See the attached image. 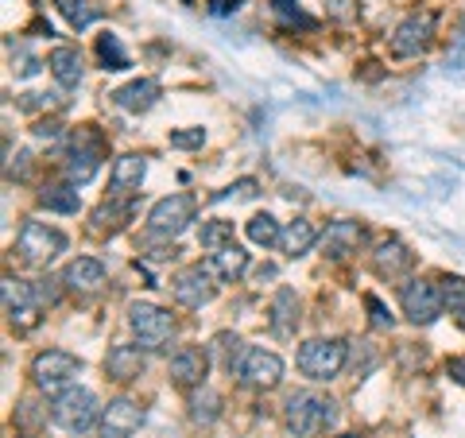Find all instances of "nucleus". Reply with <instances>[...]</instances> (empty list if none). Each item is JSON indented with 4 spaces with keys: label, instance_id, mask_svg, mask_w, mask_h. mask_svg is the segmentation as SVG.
Returning a JSON list of instances; mask_svg holds the SVG:
<instances>
[{
    "label": "nucleus",
    "instance_id": "obj_1",
    "mask_svg": "<svg viewBox=\"0 0 465 438\" xmlns=\"http://www.w3.org/2000/svg\"><path fill=\"white\" fill-rule=\"evenodd\" d=\"M333 419H338V412H333V400L318 396V392H295V396L287 400V431L295 438L322 434Z\"/></svg>",
    "mask_w": 465,
    "mask_h": 438
},
{
    "label": "nucleus",
    "instance_id": "obj_2",
    "mask_svg": "<svg viewBox=\"0 0 465 438\" xmlns=\"http://www.w3.org/2000/svg\"><path fill=\"white\" fill-rule=\"evenodd\" d=\"M54 423L70 434H85L90 427L101 423V407H97V396L90 388H66L54 396V407H51Z\"/></svg>",
    "mask_w": 465,
    "mask_h": 438
},
{
    "label": "nucleus",
    "instance_id": "obj_3",
    "mask_svg": "<svg viewBox=\"0 0 465 438\" xmlns=\"http://www.w3.org/2000/svg\"><path fill=\"white\" fill-rule=\"evenodd\" d=\"M349 349L338 338H314L299 349V373L311 376V381H333L345 369Z\"/></svg>",
    "mask_w": 465,
    "mask_h": 438
},
{
    "label": "nucleus",
    "instance_id": "obj_4",
    "mask_svg": "<svg viewBox=\"0 0 465 438\" xmlns=\"http://www.w3.org/2000/svg\"><path fill=\"white\" fill-rule=\"evenodd\" d=\"M78 373H82V361L74 353H66V349H43V353L32 361V381H35V388L54 392V396L74 384Z\"/></svg>",
    "mask_w": 465,
    "mask_h": 438
},
{
    "label": "nucleus",
    "instance_id": "obj_5",
    "mask_svg": "<svg viewBox=\"0 0 465 438\" xmlns=\"http://www.w3.org/2000/svg\"><path fill=\"white\" fill-rule=\"evenodd\" d=\"M128 326H133L143 349H163L174 333V318H171V311H163V306H155V303H136L133 311H128Z\"/></svg>",
    "mask_w": 465,
    "mask_h": 438
},
{
    "label": "nucleus",
    "instance_id": "obj_6",
    "mask_svg": "<svg viewBox=\"0 0 465 438\" xmlns=\"http://www.w3.org/2000/svg\"><path fill=\"white\" fill-rule=\"evenodd\" d=\"M191 222H194V198L191 194H167L152 206L148 233L152 237H179Z\"/></svg>",
    "mask_w": 465,
    "mask_h": 438
},
{
    "label": "nucleus",
    "instance_id": "obj_7",
    "mask_svg": "<svg viewBox=\"0 0 465 438\" xmlns=\"http://www.w3.org/2000/svg\"><path fill=\"white\" fill-rule=\"evenodd\" d=\"M400 303H403V314L411 318L415 326L439 323V314H442V306H446L442 287H434L430 280H411V284H403Z\"/></svg>",
    "mask_w": 465,
    "mask_h": 438
},
{
    "label": "nucleus",
    "instance_id": "obj_8",
    "mask_svg": "<svg viewBox=\"0 0 465 438\" xmlns=\"http://www.w3.org/2000/svg\"><path fill=\"white\" fill-rule=\"evenodd\" d=\"M63 248H66V237L58 229H47L43 222H24L20 237H16V253L27 264H51Z\"/></svg>",
    "mask_w": 465,
    "mask_h": 438
},
{
    "label": "nucleus",
    "instance_id": "obj_9",
    "mask_svg": "<svg viewBox=\"0 0 465 438\" xmlns=\"http://www.w3.org/2000/svg\"><path fill=\"white\" fill-rule=\"evenodd\" d=\"M434 12H411L396 32H391V55L396 58H415V55H423L430 47V39H434Z\"/></svg>",
    "mask_w": 465,
    "mask_h": 438
},
{
    "label": "nucleus",
    "instance_id": "obj_10",
    "mask_svg": "<svg viewBox=\"0 0 465 438\" xmlns=\"http://www.w3.org/2000/svg\"><path fill=\"white\" fill-rule=\"evenodd\" d=\"M39 291L32 284L16 280V275H5V311H8V323L16 330H32L39 323V303H35Z\"/></svg>",
    "mask_w": 465,
    "mask_h": 438
},
{
    "label": "nucleus",
    "instance_id": "obj_11",
    "mask_svg": "<svg viewBox=\"0 0 465 438\" xmlns=\"http://www.w3.org/2000/svg\"><path fill=\"white\" fill-rule=\"evenodd\" d=\"M237 376L244 384H252V388H275L283 381V361L272 353V349H256L249 345L244 349V357H241V369Z\"/></svg>",
    "mask_w": 465,
    "mask_h": 438
},
{
    "label": "nucleus",
    "instance_id": "obj_12",
    "mask_svg": "<svg viewBox=\"0 0 465 438\" xmlns=\"http://www.w3.org/2000/svg\"><path fill=\"white\" fill-rule=\"evenodd\" d=\"M171 291H174V299H179L183 306H206L213 299V272L202 268V264L183 268L171 280Z\"/></svg>",
    "mask_w": 465,
    "mask_h": 438
},
{
    "label": "nucleus",
    "instance_id": "obj_13",
    "mask_svg": "<svg viewBox=\"0 0 465 438\" xmlns=\"http://www.w3.org/2000/svg\"><path fill=\"white\" fill-rule=\"evenodd\" d=\"M140 423H143V407L133 403V400H109V407L101 412V434L105 438H133L140 431Z\"/></svg>",
    "mask_w": 465,
    "mask_h": 438
},
{
    "label": "nucleus",
    "instance_id": "obj_14",
    "mask_svg": "<svg viewBox=\"0 0 465 438\" xmlns=\"http://www.w3.org/2000/svg\"><path fill=\"white\" fill-rule=\"evenodd\" d=\"M97 167H101V144L78 136L74 140V152L66 155V179H70V186L90 183L94 174H97Z\"/></svg>",
    "mask_w": 465,
    "mask_h": 438
},
{
    "label": "nucleus",
    "instance_id": "obj_15",
    "mask_svg": "<svg viewBox=\"0 0 465 438\" xmlns=\"http://www.w3.org/2000/svg\"><path fill=\"white\" fill-rule=\"evenodd\" d=\"M411 264H415V253L396 237L381 241L372 253V268H376V275H384V280H396V275H403Z\"/></svg>",
    "mask_w": 465,
    "mask_h": 438
},
{
    "label": "nucleus",
    "instance_id": "obj_16",
    "mask_svg": "<svg viewBox=\"0 0 465 438\" xmlns=\"http://www.w3.org/2000/svg\"><path fill=\"white\" fill-rule=\"evenodd\" d=\"M361 244H365V225H357V222H330L322 233V253L333 260L357 253Z\"/></svg>",
    "mask_w": 465,
    "mask_h": 438
},
{
    "label": "nucleus",
    "instance_id": "obj_17",
    "mask_svg": "<svg viewBox=\"0 0 465 438\" xmlns=\"http://www.w3.org/2000/svg\"><path fill=\"white\" fill-rule=\"evenodd\" d=\"M206 369H210V357L202 353V349H194V345H186V349H179V353L171 357V381L179 388L202 384L206 381Z\"/></svg>",
    "mask_w": 465,
    "mask_h": 438
},
{
    "label": "nucleus",
    "instance_id": "obj_18",
    "mask_svg": "<svg viewBox=\"0 0 465 438\" xmlns=\"http://www.w3.org/2000/svg\"><path fill=\"white\" fill-rule=\"evenodd\" d=\"M159 94H163V85L155 78H136V82L121 85V90L113 94V101H116V109H124V113H148L159 101Z\"/></svg>",
    "mask_w": 465,
    "mask_h": 438
},
{
    "label": "nucleus",
    "instance_id": "obj_19",
    "mask_svg": "<svg viewBox=\"0 0 465 438\" xmlns=\"http://www.w3.org/2000/svg\"><path fill=\"white\" fill-rule=\"evenodd\" d=\"M101 284H105V264L94 260V256L70 260L66 272H63V287L66 291H82V295H90V291H97Z\"/></svg>",
    "mask_w": 465,
    "mask_h": 438
},
{
    "label": "nucleus",
    "instance_id": "obj_20",
    "mask_svg": "<svg viewBox=\"0 0 465 438\" xmlns=\"http://www.w3.org/2000/svg\"><path fill=\"white\" fill-rule=\"evenodd\" d=\"M143 174H148V155H121L109 171V186L113 194H128L136 191V186L143 183Z\"/></svg>",
    "mask_w": 465,
    "mask_h": 438
},
{
    "label": "nucleus",
    "instance_id": "obj_21",
    "mask_svg": "<svg viewBox=\"0 0 465 438\" xmlns=\"http://www.w3.org/2000/svg\"><path fill=\"white\" fill-rule=\"evenodd\" d=\"M143 345H113L109 357H105V373L113 376V381H136V376L143 373Z\"/></svg>",
    "mask_w": 465,
    "mask_h": 438
},
{
    "label": "nucleus",
    "instance_id": "obj_22",
    "mask_svg": "<svg viewBox=\"0 0 465 438\" xmlns=\"http://www.w3.org/2000/svg\"><path fill=\"white\" fill-rule=\"evenodd\" d=\"M217 280H225V284H237L244 272H249V253L232 241L229 248H222V253H210V264H206Z\"/></svg>",
    "mask_w": 465,
    "mask_h": 438
},
{
    "label": "nucleus",
    "instance_id": "obj_23",
    "mask_svg": "<svg viewBox=\"0 0 465 438\" xmlns=\"http://www.w3.org/2000/svg\"><path fill=\"white\" fill-rule=\"evenodd\" d=\"M295 323H299V299L291 287H280V295L272 303V333L275 338H291V333H295Z\"/></svg>",
    "mask_w": 465,
    "mask_h": 438
},
{
    "label": "nucleus",
    "instance_id": "obj_24",
    "mask_svg": "<svg viewBox=\"0 0 465 438\" xmlns=\"http://www.w3.org/2000/svg\"><path fill=\"white\" fill-rule=\"evenodd\" d=\"M47 66H51V75H54V82L58 85H78L82 82V55H78V47H54L51 51V58H47Z\"/></svg>",
    "mask_w": 465,
    "mask_h": 438
},
{
    "label": "nucleus",
    "instance_id": "obj_25",
    "mask_svg": "<svg viewBox=\"0 0 465 438\" xmlns=\"http://www.w3.org/2000/svg\"><path fill=\"white\" fill-rule=\"evenodd\" d=\"M314 241H318V229L307 222V217H295V222L283 229V237H280V253L295 260V256H302V253H311Z\"/></svg>",
    "mask_w": 465,
    "mask_h": 438
},
{
    "label": "nucleus",
    "instance_id": "obj_26",
    "mask_svg": "<svg viewBox=\"0 0 465 438\" xmlns=\"http://www.w3.org/2000/svg\"><path fill=\"white\" fill-rule=\"evenodd\" d=\"M39 206L54 210V214H78L82 210L78 186H43V191H39Z\"/></svg>",
    "mask_w": 465,
    "mask_h": 438
},
{
    "label": "nucleus",
    "instance_id": "obj_27",
    "mask_svg": "<svg viewBox=\"0 0 465 438\" xmlns=\"http://www.w3.org/2000/svg\"><path fill=\"white\" fill-rule=\"evenodd\" d=\"M124 217H133V206L128 202H121V194H113V202H101V206L94 210V229L97 233H113V229H121L124 225Z\"/></svg>",
    "mask_w": 465,
    "mask_h": 438
},
{
    "label": "nucleus",
    "instance_id": "obj_28",
    "mask_svg": "<svg viewBox=\"0 0 465 438\" xmlns=\"http://www.w3.org/2000/svg\"><path fill=\"white\" fill-rule=\"evenodd\" d=\"M249 241L252 244H264V248H272V244H280V237H283V229H280V222H275L272 214H256V217H249Z\"/></svg>",
    "mask_w": 465,
    "mask_h": 438
},
{
    "label": "nucleus",
    "instance_id": "obj_29",
    "mask_svg": "<svg viewBox=\"0 0 465 438\" xmlns=\"http://www.w3.org/2000/svg\"><path fill=\"white\" fill-rule=\"evenodd\" d=\"M198 244L206 248V253H222V248H229L232 244V222H222V217L206 222L198 233Z\"/></svg>",
    "mask_w": 465,
    "mask_h": 438
},
{
    "label": "nucleus",
    "instance_id": "obj_30",
    "mask_svg": "<svg viewBox=\"0 0 465 438\" xmlns=\"http://www.w3.org/2000/svg\"><path fill=\"white\" fill-rule=\"evenodd\" d=\"M97 55H101V66L105 70H128V55H124L121 39H116L113 32H105L97 39Z\"/></svg>",
    "mask_w": 465,
    "mask_h": 438
},
{
    "label": "nucleus",
    "instance_id": "obj_31",
    "mask_svg": "<svg viewBox=\"0 0 465 438\" xmlns=\"http://www.w3.org/2000/svg\"><path fill=\"white\" fill-rule=\"evenodd\" d=\"M58 12H63L66 24H70V27H78V32L97 20V12L90 8V0H58Z\"/></svg>",
    "mask_w": 465,
    "mask_h": 438
},
{
    "label": "nucleus",
    "instance_id": "obj_32",
    "mask_svg": "<svg viewBox=\"0 0 465 438\" xmlns=\"http://www.w3.org/2000/svg\"><path fill=\"white\" fill-rule=\"evenodd\" d=\"M442 299L454 314H465V275H446L442 280Z\"/></svg>",
    "mask_w": 465,
    "mask_h": 438
},
{
    "label": "nucleus",
    "instance_id": "obj_33",
    "mask_svg": "<svg viewBox=\"0 0 465 438\" xmlns=\"http://www.w3.org/2000/svg\"><path fill=\"white\" fill-rule=\"evenodd\" d=\"M275 16H280L283 24H299V27H307V32L314 27V20L299 8V0H275Z\"/></svg>",
    "mask_w": 465,
    "mask_h": 438
},
{
    "label": "nucleus",
    "instance_id": "obj_34",
    "mask_svg": "<svg viewBox=\"0 0 465 438\" xmlns=\"http://www.w3.org/2000/svg\"><path fill=\"white\" fill-rule=\"evenodd\" d=\"M217 403H222V400H217L213 396V392H198V396L191 400V407H194V423H213L217 419Z\"/></svg>",
    "mask_w": 465,
    "mask_h": 438
},
{
    "label": "nucleus",
    "instance_id": "obj_35",
    "mask_svg": "<svg viewBox=\"0 0 465 438\" xmlns=\"http://www.w3.org/2000/svg\"><path fill=\"white\" fill-rule=\"evenodd\" d=\"M206 144V128H183V133H171V148H202Z\"/></svg>",
    "mask_w": 465,
    "mask_h": 438
},
{
    "label": "nucleus",
    "instance_id": "obj_36",
    "mask_svg": "<svg viewBox=\"0 0 465 438\" xmlns=\"http://www.w3.org/2000/svg\"><path fill=\"white\" fill-rule=\"evenodd\" d=\"M225 198H256V179H241V183L225 186L222 194H213V202H225Z\"/></svg>",
    "mask_w": 465,
    "mask_h": 438
},
{
    "label": "nucleus",
    "instance_id": "obj_37",
    "mask_svg": "<svg viewBox=\"0 0 465 438\" xmlns=\"http://www.w3.org/2000/svg\"><path fill=\"white\" fill-rule=\"evenodd\" d=\"M365 306L372 311V326H391V314H388V306L376 299V295H365Z\"/></svg>",
    "mask_w": 465,
    "mask_h": 438
},
{
    "label": "nucleus",
    "instance_id": "obj_38",
    "mask_svg": "<svg viewBox=\"0 0 465 438\" xmlns=\"http://www.w3.org/2000/svg\"><path fill=\"white\" fill-rule=\"evenodd\" d=\"M357 5L361 0H326V12L330 16H338V20H345V16H353L357 12Z\"/></svg>",
    "mask_w": 465,
    "mask_h": 438
},
{
    "label": "nucleus",
    "instance_id": "obj_39",
    "mask_svg": "<svg viewBox=\"0 0 465 438\" xmlns=\"http://www.w3.org/2000/svg\"><path fill=\"white\" fill-rule=\"evenodd\" d=\"M241 0H210V12L213 16H229V12H237Z\"/></svg>",
    "mask_w": 465,
    "mask_h": 438
},
{
    "label": "nucleus",
    "instance_id": "obj_40",
    "mask_svg": "<svg viewBox=\"0 0 465 438\" xmlns=\"http://www.w3.org/2000/svg\"><path fill=\"white\" fill-rule=\"evenodd\" d=\"M58 128H63V124H54V121H39V124H35V136H39V140H54V136H58Z\"/></svg>",
    "mask_w": 465,
    "mask_h": 438
},
{
    "label": "nucleus",
    "instance_id": "obj_41",
    "mask_svg": "<svg viewBox=\"0 0 465 438\" xmlns=\"http://www.w3.org/2000/svg\"><path fill=\"white\" fill-rule=\"evenodd\" d=\"M450 376H454V381L465 388V357H454V361H450Z\"/></svg>",
    "mask_w": 465,
    "mask_h": 438
},
{
    "label": "nucleus",
    "instance_id": "obj_42",
    "mask_svg": "<svg viewBox=\"0 0 465 438\" xmlns=\"http://www.w3.org/2000/svg\"><path fill=\"white\" fill-rule=\"evenodd\" d=\"M256 280L264 284V280H275V268L272 264H264V268H256Z\"/></svg>",
    "mask_w": 465,
    "mask_h": 438
},
{
    "label": "nucleus",
    "instance_id": "obj_43",
    "mask_svg": "<svg viewBox=\"0 0 465 438\" xmlns=\"http://www.w3.org/2000/svg\"><path fill=\"white\" fill-rule=\"evenodd\" d=\"M458 326H461V330H465V314H458Z\"/></svg>",
    "mask_w": 465,
    "mask_h": 438
},
{
    "label": "nucleus",
    "instance_id": "obj_44",
    "mask_svg": "<svg viewBox=\"0 0 465 438\" xmlns=\"http://www.w3.org/2000/svg\"><path fill=\"white\" fill-rule=\"evenodd\" d=\"M345 438H357V434H345Z\"/></svg>",
    "mask_w": 465,
    "mask_h": 438
}]
</instances>
